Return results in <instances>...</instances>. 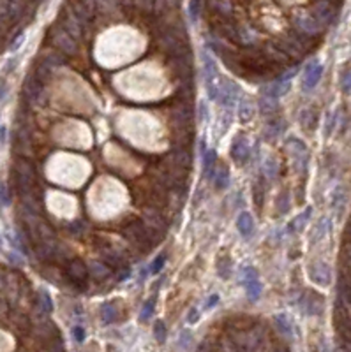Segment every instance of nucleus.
<instances>
[{
	"mask_svg": "<svg viewBox=\"0 0 351 352\" xmlns=\"http://www.w3.org/2000/svg\"><path fill=\"white\" fill-rule=\"evenodd\" d=\"M16 184H18V187H20L21 196L34 194L35 168L30 164L29 160H25V159L16 160Z\"/></svg>",
	"mask_w": 351,
	"mask_h": 352,
	"instance_id": "obj_1",
	"label": "nucleus"
},
{
	"mask_svg": "<svg viewBox=\"0 0 351 352\" xmlns=\"http://www.w3.org/2000/svg\"><path fill=\"white\" fill-rule=\"evenodd\" d=\"M49 39L53 43L55 48H59L62 53L65 55H74L78 51V44L73 35H69L62 27H55L53 30H49Z\"/></svg>",
	"mask_w": 351,
	"mask_h": 352,
	"instance_id": "obj_2",
	"label": "nucleus"
},
{
	"mask_svg": "<svg viewBox=\"0 0 351 352\" xmlns=\"http://www.w3.org/2000/svg\"><path fill=\"white\" fill-rule=\"evenodd\" d=\"M205 85H207V92H208V97L210 99H217V93H219V88H221V83H223V79H221V74L219 71H217V67H215L214 60L208 57V55H205Z\"/></svg>",
	"mask_w": 351,
	"mask_h": 352,
	"instance_id": "obj_3",
	"label": "nucleus"
},
{
	"mask_svg": "<svg viewBox=\"0 0 351 352\" xmlns=\"http://www.w3.org/2000/svg\"><path fill=\"white\" fill-rule=\"evenodd\" d=\"M311 16L321 27L323 25H328L332 21V18H334V5L328 0H316L311 7Z\"/></svg>",
	"mask_w": 351,
	"mask_h": 352,
	"instance_id": "obj_4",
	"label": "nucleus"
},
{
	"mask_svg": "<svg viewBox=\"0 0 351 352\" xmlns=\"http://www.w3.org/2000/svg\"><path fill=\"white\" fill-rule=\"evenodd\" d=\"M240 97V88L239 85H235L233 81H224L221 83V88H219V93H217V99H219L221 104H224V106H231L235 104V101Z\"/></svg>",
	"mask_w": 351,
	"mask_h": 352,
	"instance_id": "obj_5",
	"label": "nucleus"
},
{
	"mask_svg": "<svg viewBox=\"0 0 351 352\" xmlns=\"http://www.w3.org/2000/svg\"><path fill=\"white\" fill-rule=\"evenodd\" d=\"M23 95L30 104H35L43 99V83L39 79H35L34 76H30L23 85Z\"/></svg>",
	"mask_w": 351,
	"mask_h": 352,
	"instance_id": "obj_6",
	"label": "nucleus"
},
{
	"mask_svg": "<svg viewBox=\"0 0 351 352\" xmlns=\"http://www.w3.org/2000/svg\"><path fill=\"white\" fill-rule=\"evenodd\" d=\"M295 23H297V27L302 30V32H305V34H309V35L319 34V30H321V25L318 23L316 19L312 18L309 13H298V15L295 16Z\"/></svg>",
	"mask_w": 351,
	"mask_h": 352,
	"instance_id": "obj_7",
	"label": "nucleus"
},
{
	"mask_svg": "<svg viewBox=\"0 0 351 352\" xmlns=\"http://www.w3.org/2000/svg\"><path fill=\"white\" fill-rule=\"evenodd\" d=\"M309 276L312 278L314 284L319 285H328L332 280V273L330 268H328L325 262H316V264L311 266V271H309Z\"/></svg>",
	"mask_w": 351,
	"mask_h": 352,
	"instance_id": "obj_8",
	"label": "nucleus"
},
{
	"mask_svg": "<svg viewBox=\"0 0 351 352\" xmlns=\"http://www.w3.org/2000/svg\"><path fill=\"white\" fill-rule=\"evenodd\" d=\"M67 276L73 280V282H76V284H83L88 276L87 266L83 264L80 259L71 260V262L67 264Z\"/></svg>",
	"mask_w": 351,
	"mask_h": 352,
	"instance_id": "obj_9",
	"label": "nucleus"
},
{
	"mask_svg": "<svg viewBox=\"0 0 351 352\" xmlns=\"http://www.w3.org/2000/svg\"><path fill=\"white\" fill-rule=\"evenodd\" d=\"M321 74H323V67L319 65V63H312V65H309L307 71H305V79H303V87L307 88V90L314 88L318 85V81H319Z\"/></svg>",
	"mask_w": 351,
	"mask_h": 352,
	"instance_id": "obj_10",
	"label": "nucleus"
},
{
	"mask_svg": "<svg viewBox=\"0 0 351 352\" xmlns=\"http://www.w3.org/2000/svg\"><path fill=\"white\" fill-rule=\"evenodd\" d=\"M231 155H233V159L239 162V164H244L245 160L249 157V145L247 141L244 138H240L233 143V148H231Z\"/></svg>",
	"mask_w": 351,
	"mask_h": 352,
	"instance_id": "obj_11",
	"label": "nucleus"
},
{
	"mask_svg": "<svg viewBox=\"0 0 351 352\" xmlns=\"http://www.w3.org/2000/svg\"><path fill=\"white\" fill-rule=\"evenodd\" d=\"M237 227H239V232L244 238H249L254 232V220L249 213H240L239 218H237Z\"/></svg>",
	"mask_w": 351,
	"mask_h": 352,
	"instance_id": "obj_12",
	"label": "nucleus"
},
{
	"mask_svg": "<svg viewBox=\"0 0 351 352\" xmlns=\"http://www.w3.org/2000/svg\"><path fill=\"white\" fill-rule=\"evenodd\" d=\"M215 184L219 188H226L229 184V171L226 166H219L217 168V174H215Z\"/></svg>",
	"mask_w": 351,
	"mask_h": 352,
	"instance_id": "obj_13",
	"label": "nucleus"
},
{
	"mask_svg": "<svg viewBox=\"0 0 351 352\" xmlns=\"http://www.w3.org/2000/svg\"><path fill=\"white\" fill-rule=\"evenodd\" d=\"M101 317H103L104 324H112L113 321L117 319V310H115V306H113L112 303L103 305V308H101Z\"/></svg>",
	"mask_w": 351,
	"mask_h": 352,
	"instance_id": "obj_14",
	"label": "nucleus"
},
{
	"mask_svg": "<svg viewBox=\"0 0 351 352\" xmlns=\"http://www.w3.org/2000/svg\"><path fill=\"white\" fill-rule=\"evenodd\" d=\"M191 109L187 106H178L175 111V122H178V125H187L191 123Z\"/></svg>",
	"mask_w": 351,
	"mask_h": 352,
	"instance_id": "obj_15",
	"label": "nucleus"
},
{
	"mask_svg": "<svg viewBox=\"0 0 351 352\" xmlns=\"http://www.w3.org/2000/svg\"><path fill=\"white\" fill-rule=\"evenodd\" d=\"M175 162L178 164V168H191V164H192V159H191V153L189 152H186V150H180V152H176L175 153Z\"/></svg>",
	"mask_w": 351,
	"mask_h": 352,
	"instance_id": "obj_16",
	"label": "nucleus"
},
{
	"mask_svg": "<svg viewBox=\"0 0 351 352\" xmlns=\"http://www.w3.org/2000/svg\"><path fill=\"white\" fill-rule=\"evenodd\" d=\"M240 120L242 122H247V120H251L253 118V115H254V106H253V102L251 101H244L242 104H240Z\"/></svg>",
	"mask_w": 351,
	"mask_h": 352,
	"instance_id": "obj_17",
	"label": "nucleus"
},
{
	"mask_svg": "<svg viewBox=\"0 0 351 352\" xmlns=\"http://www.w3.org/2000/svg\"><path fill=\"white\" fill-rule=\"evenodd\" d=\"M215 152L214 150H208L205 153V174L208 176V178H212V174H214V166H215Z\"/></svg>",
	"mask_w": 351,
	"mask_h": 352,
	"instance_id": "obj_18",
	"label": "nucleus"
},
{
	"mask_svg": "<svg viewBox=\"0 0 351 352\" xmlns=\"http://www.w3.org/2000/svg\"><path fill=\"white\" fill-rule=\"evenodd\" d=\"M180 4V0H156V9L159 13H168V11L175 9Z\"/></svg>",
	"mask_w": 351,
	"mask_h": 352,
	"instance_id": "obj_19",
	"label": "nucleus"
},
{
	"mask_svg": "<svg viewBox=\"0 0 351 352\" xmlns=\"http://www.w3.org/2000/svg\"><path fill=\"white\" fill-rule=\"evenodd\" d=\"M245 287H247V294L251 299H258L259 294H261V285H259L258 280H253V282H247L245 284Z\"/></svg>",
	"mask_w": 351,
	"mask_h": 352,
	"instance_id": "obj_20",
	"label": "nucleus"
},
{
	"mask_svg": "<svg viewBox=\"0 0 351 352\" xmlns=\"http://www.w3.org/2000/svg\"><path fill=\"white\" fill-rule=\"evenodd\" d=\"M311 208H307V210H305V212L302 213V215H300V217L298 218H295V220H293V229H295V231H302L303 229V226H305V224H307V220H309V215H311Z\"/></svg>",
	"mask_w": 351,
	"mask_h": 352,
	"instance_id": "obj_21",
	"label": "nucleus"
},
{
	"mask_svg": "<svg viewBox=\"0 0 351 352\" xmlns=\"http://www.w3.org/2000/svg\"><path fill=\"white\" fill-rule=\"evenodd\" d=\"M275 322H277V326L281 328V331H283L284 335H291V322L288 321L286 315H277V317H275Z\"/></svg>",
	"mask_w": 351,
	"mask_h": 352,
	"instance_id": "obj_22",
	"label": "nucleus"
},
{
	"mask_svg": "<svg viewBox=\"0 0 351 352\" xmlns=\"http://www.w3.org/2000/svg\"><path fill=\"white\" fill-rule=\"evenodd\" d=\"M154 335H156V340L159 343H164L166 340V326L164 322H161V321H157L156 326H154Z\"/></svg>",
	"mask_w": 351,
	"mask_h": 352,
	"instance_id": "obj_23",
	"label": "nucleus"
},
{
	"mask_svg": "<svg viewBox=\"0 0 351 352\" xmlns=\"http://www.w3.org/2000/svg\"><path fill=\"white\" fill-rule=\"evenodd\" d=\"M275 107H277V104H275V99H272V97H267V95L261 99V111H263V113H267V115H269V113H272Z\"/></svg>",
	"mask_w": 351,
	"mask_h": 352,
	"instance_id": "obj_24",
	"label": "nucleus"
},
{
	"mask_svg": "<svg viewBox=\"0 0 351 352\" xmlns=\"http://www.w3.org/2000/svg\"><path fill=\"white\" fill-rule=\"evenodd\" d=\"M302 125L305 129H314V125H316V116H314V113L311 111L302 113Z\"/></svg>",
	"mask_w": 351,
	"mask_h": 352,
	"instance_id": "obj_25",
	"label": "nucleus"
},
{
	"mask_svg": "<svg viewBox=\"0 0 351 352\" xmlns=\"http://www.w3.org/2000/svg\"><path fill=\"white\" fill-rule=\"evenodd\" d=\"M92 273L94 275H96V278H104V276H108V273H110V271H108V268L104 264H101V262H94L92 264Z\"/></svg>",
	"mask_w": 351,
	"mask_h": 352,
	"instance_id": "obj_26",
	"label": "nucleus"
},
{
	"mask_svg": "<svg viewBox=\"0 0 351 352\" xmlns=\"http://www.w3.org/2000/svg\"><path fill=\"white\" fill-rule=\"evenodd\" d=\"M240 280H242L244 284L256 280V270H254V268H244L242 273H240Z\"/></svg>",
	"mask_w": 351,
	"mask_h": 352,
	"instance_id": "obj_27",
	"label": "nucleus"
},
{
	"mask_svg": "<svg viewBox=\"0 0 351 352\" xmlns=\"http://www.w3.org/2000/svg\"><path fill=\"white\" fill-rule=\"evenodd\" d=\"M39 303H41V306H43L44 312H51V308H53V303H51V299H49V294L48 292H44V291H41Z\"/></svg>",
	"mask_w": 351,
	"mask_h": 352,
	"instance_id": "obj_28",
	"label": "nucleus"
},
{
	"mask_svg": "<svg viewBox=\"0 0 351 352\" xmlns=\"http://www.w3.org/2000/svg\"><path fill=\"white\" fill-rule=\"evenodd\" d=\"M327 227H328V220H325V218H323L321 224H318V227H316V234H314L312 241L321 240V238L325 236V232H327Z\"/></svg>",
	"mask_w": 351,
	"mask_h": 352,
	"instance_id": "obj_29",
	"label": "nucleus"
},
{
	"mask_svg": "<svg viewBox=\"0 0 351 352\" xmlns=\"http://www.w3.org/2000/svg\"><path fill=\"white\" fill-rule=\"evenodd\" d=\"M154 299H150V301H146L145 306H143L142 310V321H148V317L152 315V312H154Z\"/></svg>",
	"mask_w": 351,
	"mask_h": 352,
	"instance_id": "obj_30",
	"label": "nucleus"
},
{
	"mask_svg": "<svg viewBox=\"0 0 351 352\" xmlns=\"http://www.w3.org/2000/svg\"><path fill=\"white\" fill-rule=\"evenodd\" d=\"M73 337H74V340H76L78 343L85 342V337H87V333H85V328H83V326H74V328H73Z\"/></svg>",
	"mask_w": 351,
	"mask_h": 352,
	"instance_id": "obj_31",
	"label": "nucleus"
},
{
	"mask_svg": "<svg viewBox=\"0 0 351 352\" xmlns=\"http://www.w3.org/2000/svg\"><path fill=\"white\" fill-rule=\"evenodd\" d=\"M164 260H166V257L164 256H159L156 260H154V264H152V268H150V271L152 273H159L161 271V268L164 266Z\"/></svg>",
	"mask_w": 351,
	"mask_h": 352,
	"instance_id": "obj_32",
	"label": "nucleus"
},
{
	"mask_svg": "<svg viewBox=\"0 0 351 352\" xmlns=\"http://www.w3.org/2000/svg\"><path fill=\"white\" fill-rule=\"evenodd\" d=\"M341 85H342V88H344L346 92H350V90H351V71H348V73L342 74Z\"/></svg>",
	"mask_w": 351,
	"mask_h": 352,
	"instance_id": "obj_33",
	"label": "nucleus"
},
{
	"mask_svg": "<svg viewBox=\"0 0 351 352\" xmlns=\"http://www.w3.org/2000/svg\"><path fill=\"white\" fill-rule=\"evenodd\" d=\"M191 16H192V19H198V16H200V0L191 2Z\"/></svg>",
	"mask_w": 351,
	"mask_h": 352,
	"instance_id": "obj_34",
	"label": "nucleus"
},
{
	"mask_svg": "<svg viewBox=\"0 0 351 352\" xmlns=\"http://www.w3.org/2000/svg\"><path fill=\"white\" fill-rule=\"evenodd\" d=\"M0 204H9V196H7V188L0 184Z\"/></svg>",
	"mask_w": 351,
	"mask_h": 352,
	"instance_id": "obj_35",
	"label": "nucleus"
},
{
	"mask_svg": "<svg viewBox=\"0 0 351 352\" xmlns=\"http://www.w3.org/2000/svg\"><path fill=\"white\" fill-rule=\"evenodd\" d=\"M189 340H191L189 331H182V335H180V347L187 349V345H189Z\"/></svg>",
	"mask_w": 351,
	"mask_h": 352,
	"instance_id": "obj_36",
	"label": "nucleus"
},
{
	"mask_svg": "<svg viewBox=\"0 0 351 352\" xmlns=\"http://www.w3.org/2000/svg\"><path fill=\"white\" fill-rule=\"evenodd\" d=\"M217 301H219V296H217V294L210 296V298H208V301H207V303H205V308H207V310H208V308H212V306H214V305H217Z\"/></svg>",
	"mask_w": 351,
	"mask_h": 352,
	"instance_id": "obj_37",
	"label": "nucleus"
},
{
	"mask_svg": "<svg viewBox=\"0 0 351 352\" xmlns=\"http://www.w3.org/2000/svg\"><path fill=\"white\" fill-rule=\"evenodd\" d=\"M187 321H189L191 324L196 322V321H198V310H196V308L191 310V312H189V319H187Z\"/></svg>",
	"mask_w": 351,
	"mask_h": 352,
	"instance_id": "obj_38",
	"label": "nucleus"
},
{
	"mask_svg": "<svg viewBox=\"0 0 351 352\" xmlns=\"http://www.w3.org/2000/svg\"><path fill=\"white\" fill-rule=\"evenodd\" d=\"M23 35H20V37H18V39H16V41H15V43H13V46H11V49H16V48H20V44L21 43H23Z\"/></svg>",
	"mask_w": 351,
	"mask_h": 352,
	"instance_id": "obj_39",
	"label": "nucleus"
},
{
	"mask_svg": "<svg viewBox=\"0 0 351 352\" xmlns=\"http://www.w3.org/2000/svg\"><path fill=\"white\" fill-rule=\"evenodd\" d=\"M346 252H348V256H350V259H351V241L346 245Z\"/></svg>",
	"mask_w": 351,
	"mask_h": 352,
	"instance_id": "obj_40",
	"label": "nucleus"
},
{
	"mask_svg": "<svg viewBox=\"0 0 351 352\" xmlns=\"http://www.w3.org/2000/svg\"><path fill=\"white\" fill-rule=\"evenodd\" d=\"M104 2H108V4H117L118 0H104Z\"/></svg>",
	"mask_w": 351,
	"mask_h": 352,
	"instance_id": "obj_41",
	"label": "nucleus"
},
{
	"mask_svg": "<svg viewBox=\"0 0 351 352\" xmlns=\"http://www.w3.org/2000/svg\"><path fill=\"white\" fill-rule=\"evenodd\" d=\"M0 246H2V240H0Z\"/></svg>",
	"mask_w": 351,
	"mask_h": 352,
	"instance_id": "obj_42",
	"label": "nucleus"
}]
</instances>
